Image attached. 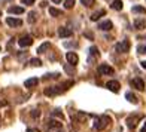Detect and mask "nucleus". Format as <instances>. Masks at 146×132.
<instances>
[{"label":"nucleus","mask_w":146,"mask_h":132,"mask_svg":"<svg viewBox=\"0 0 146 132\" xmlns=\"http://www.w3.org/2000/svg\"><path fill=\"white\" fill-rule=\"evenodd\" d=\"M73 80H69V82H66L64 85H61V86H52V88H46L43 91V94L46 97H52V95H58V94H61V92H66L69 89V86H73Z\"/></svg>","instance_id":"obj_1"},{"label":"nucleus","mask_w":146,"mask_h":132,"mask_svg":"<svg viewBox=\"0 0 146 132\" xmlns=\"http://www.w3.org/2000/svg\"><path fill=\"white\" fill-rule=\"evenodd\" d=\"M109 123H110V117H109L108 114H103V116H100V117H97V120H96V123H94V128H96L97 131H103Z\"/></svg>","instance_id":"obj_2"},{"label":"nucleus","mask_w":146,"mask_h":132,"mask_svg":"<svg viewBox=\"0 0 146 132\" xmlns=\"http://www.w3.org/2000/svg\"><path fill=\"white\" fill-rule=\"evenodd\" d=\"M115 51L118 52V54H127V52L130 51V42L128 40H122V42L116 43Z\"/></svg>","instance_id":"obj_3"},{"label":"nucleus","mask_w":146,"mask_h":132,"mask_svg":"<svg viewBox=\"0 0 146 132\" xmlns=\"http://www.w3.org/2000/svg\"><path fill=\"white\" fill-rule=\"evenodd\" d=\"M46 132H63L61 123L57 120H48V131Z\"/></svg>","instance_id":"obj_4"},{"label":"nucleus","mask_w":146,"mask_h":132,"mask_svg":"<svg viewBox=\"0 0 146 132\" xmlns=\"http://www.w3.org/2000/svg\"><path fill=\"white\" fill-rule=\"evenodd\" d=\"M130 85L133 88H136L139 91H145V82L142 80L140 77H134V79H131L130 80Z\"/></svg>","instance_id":"obj_5"},{"label":"nucleus","mask_w":146,"mask_h":132,"mask_svg":"<svg viewBox=\"0 0 146 132\" xmlns=\"http://www.w3.org/2000/svg\"><path fill=\"white\" fill-rule=\"evenodd\" d=\"M98 73H100V74H104V76H109V74H113L115 70L112 68L110 65H108V64H102L100 67H98Z\"/></svg>","instance_id":"obj_6"},{"label":"nucleus","mask_w":146,"mask_h":132,"mask_svg":"<svg viewBox=\"0 0 146 132\" xmlns=\"http://www.w3.org/2000/svg\"><path fill=\"white\" fill-rule=\"evenodd\" d=\"M18 45L21 46V48H29V46L33 45V39H31L30 36H23V37L18 40Z\"/></svg>","instance_id":"obj_7"},{"label":"nucleus","mask_w":146,"mask_h":132,"mask_svg":"<svg viewBox=\"0 0 146 132\" xmlns=\"http://www.w3.org/2000/svg\"><path fill=\"white\" fill-rule=\"evenodd\" d=\"M6 24L11 25V27H21L23 25V21L19 18H12V16H8L6 18Z\"/></svg>","instance_id":"obj_8"},{"label":"nucleus","mask_w":146,"mask_h":132,"mask_svg":"<svg viewBox=\"0 0 146 132\" xmlns=\"http://www.w3.org/2000/svg\"><path fill=\"white\" fill-rule=\"evenodd\" d=\"M66 58H67L69 64H72V65H76L78 61H79V56L75 54V52H67V54H66Z\"/></svg>","instance_id":"obj_9"},{"label":"nucleus","mask_w":146,"mask_h":132,"mask_svg":"<svg viewBox=\"0 0 146 132\" xmlns=\"http://www.w3.org/2000/svg\"><path fill=\"white\" fill-rule=\"evenodd\" d=\"M112 27H113V24L109 19H106V21L98 24V30H102V31H109V30H112Z\"/></svg>","instance_id":"obj_10"},{"label":"nucleus","mask_w":146,"mask_h":132,"mask_svg":"<svg viewBox=\"0 0 146 132\" xmlns=\"http://www.w3.org/2000/svg\"><path fill=\"white\" fill-rule=\"evenodd\" d=\"M58 36L60 37H70V36H73V31L67 27H60L58 28Z\"/></svg>","instance_id":"obj_11"},{"label":"nucleus","mask_w":146,"mask_h":132,"mask_svg":"<svg viewBox=\"0 0 146 132\" xmlns=\"http://www.w3.org/2000/svg\"><path fill=\"white\" fill-rule=\"evenodd\" d=\"M106 88H108L109 91H112V92H118L121 86H119V83L116 80H109L108 83H106Z\"/></svg>","instance_id":"obj_12"},{"label":"nucleus","mask_w":146,"mask_h":132,"mask_svg":"<svg viewBox=\"0 0 146 132\" xmlns=\"http://www.w3.org/2000/svg\"><path fill=\"white\" fill-rule=\"evenodd\" d=\"M134 27H136L137 30L146 28V19H145V18H136V19H134Z\"/></svg>","instance_id":"obj_13"},{"label":"nucleus","mask_w":146,"mask_h":132,"mask_svg":"<svg viewBox=\"0 0 146 132\" xmlns=\"http://www.w3.org/2000/svg\"><path fill=\"white\" fill-rule=\"evenodd\" d=\"M140 119V116H130L128 119H127V126L130 128V129H134L136 128V123H137V120Z\"/></svg>","instance_id":"obj_14"},{"label":"nucleus","mask_w":146,"mask_h":132,"mask_svg":"<svg viewBox=\"0 0 146 132\" xmlns=\"http://www.w3.org/2000/svg\"><path fill=\"white\" fill-rule=\"evenodd\" d=\"M8 12L9 14H15V15H21V14H24V8H21V6H11Z\"/></svg>","instance_id":"obj_15"},{"label":"nucleus","mask_w":146,"mask_h":132,"mask_svg":"<svg viewBox=\"0 0 146 132\" xmlns=\"http://www.w3.org/2000/svg\"><path fill=\"white\" fill-rule=\"evenodd\" d=\"M39 83V80H37V77H31V79H27V80H25V88H35L36 85Z\"/></svg>","instance_id":"obj_16"},{"label":"nucleus","mask_w":146,"mask_h":132,"mask_svg":"<svg viewBox=\"0 0 146 132\" xmlns=\"http://www.w3.org/2000/svg\"><path fill=\"white\" fill-rule=\"evenodd\" d=\"M103 15H106V11H104V9L97 11V12H94V14L91 15V21H97V19H100Z\"/></svg>","instance_id":"obj_17"},{"label":"nucleus","mask_w":146,"mask_h":132,"mask_svg":"<svg viewBox=\"0 0 146 132\" xmlns=\"http://www.w3.org/2000/svg\"><path fill=\"white\" fill-rule=\"evenodd\" d=\"M110 8L112 9H115V11H121L124 8V3H122V0H113L110 5Z\"/></svg>","instance_id":"obj_18"},{"label":"nucleus","mask_w":146,"mask_h":132,"mask_svg":"<svg viewBox=\"0 0 146 132\" xmlns=\"http://www.w3.org/2000/svg\"><path fill=\"white\" fill-rule=\"evenodd\" d=\"M27 21H29L30 24H35V22L37 21V12H36V11L29 12V18H27Z\"/></svg>","instance_id":"obj_19"},{"label":"nucleus","mask_w":146,"mask_h":132,"mask_svg":"<svg viewBox=\"0 0 146 132\" xmlns=\"http://www.w3.org/2000/svg\"><path fill=\"white\" fill-rule=\"evenodd\" d=\"M48 49H49V42H45L43 45H40V46H39L36 52H37L39 55H40V54H45V52L48 51Z\"/></svg>","instance_id":"obj_20"},{"label":"nucleus","mask_w":146,"mask_h":132,"mask_svg":"<svg viewBox=\"0 0 146 132\" xmlns=\"http://www.w3.org/2000/svg\"><path fill=\"white\" fill-rule=\"evenodd\" d=\"M131 11L134 12V14H146V8H143V6L140 5H136V6H133Z\"/></svg>","instance_id":"obj_21"},{"label":"nucleus","mask_w":146,"mask_h":132,"mask_svg":"<svg viewBox=\"0 0 146 132\" xmlns=\"http://www.w3.org/2000/svg\"><path fill=\"white\" fill-rule=\"evenodd\" d=\"M125 98H127L130 102H133V104H137V102H139V101H137V97H136L134 94H131V92H127V94H125Z\"/></svg>","instance_id":"obj_22"},{"label":"nucleus","mask_w":146,"mask_h":132,"mask_svg":"<svg viewBox=\"0 0 146 132\" xmlns=\"http://www.w3.org/2000/svg\"><path fill=\"white\" fill-rule=\"evenodd\" d=\"M49 15L51 16H60V15H63V12L60 9H55V8H49Z\"/></svg>","instance_id":"obj_23"},{"label":"nucleus","mask_w":146,"mask_h":132,"mask_svg":"<svg viewBox=\"0 0 146 132\" xmlns=\"http://www.w3.org/2000/svg\"><path fill=\"white\" fill-rule=\"evenodd\" d=\"M30 64L35 65V67H40V65H42V61H40L39 58H31V59H30Z\"/></svg>","instance_id":"obj_24"},{"label":"nucleus","mask_w":146,"mask_h":132,"mask_svg":"<svg viewBox=\"0 0 146 132\" xmlns=\"http://www.w3.org/2000/svg\"><path fill=\"white\" fill-rule=\"evenodd\" d=\"M90 55L91 56H98V55H100V52H98V49L96 48V46H91V48H90Z\"/></svg>","instance_id":"obj_25"},{"label":"nucleus","mask_w":146,"mask_h":132,"mask_svg":"<svg viewBox=\"0 0 146 132\" xmlns=\"http://www.w3.org/2000/svg\"><path fill=\"white\" fill-rule=\"evenodd\" d=\"M75 6V0H64V8L66 9H72Z\"/></svg>","instance_id":"obj_26"},{"label":"nucleus","mask_w":146,"mask_h":132,"mask_svg":"<svg viewBox=\"0 0 146 132\" xmlns=\"http://www.w3.org/2000/svg\"><path fill=\"white\" fill-rule=\"evenodd\" d=\"M94 2H96V0H81V3L84 6H87V8H91V6L94 5Z\"/></svg>","instance_id":"obj_27"},{"label":"nucleus","mask_w":146,"mask_h":132,"mask_svg":"<svg viewBox=\"0 0 146 132\" xmlns=\"http://www.w3.org/2000/svg\"><path fill=\"white\" fill-rule=\"evenodd\" d=\"M137 54H146V45H139L137 46Z\"/></svg>","instance_id":"obj_28"},{"label":"nucleus","mask_w":146,"mask_h":132,"mask_svg":"<svg viewBox=\"0 0 146 132\" xmlns=\"http://www.w3.org/2000/svg\"><path fill=\"white\" fill-rule=\"evenodd\" d=\"M52 116H57V117H60V119H63V113L60 110H54L52 111Z\"/></svg>","instance_id":"obj_29"},{"label":"nucleus","mask_w":146,"mask_h":132,"mask_svg":"<svg viewBox=\"0 0 146 132\" xmlns=\"http://www.w3.org/2000/svg\"><path fill=\"white\" fill-rule=\"evenodd\" d=\"M64 46H66V48H70V46H73V48H78V43H76V42H75V43L66 42V43H64Z\"/></svg>","instance_id":"obj_30"},{"label":"nucleus","mask_w":146,"mask_h":132,"mask_svg":"<svg viewBox=\"0 0 146 132\" xmlns=\"http://www.w3.org/2000/svg\"><path fill=\"white\" fill-rule=\"evenodd\" d=\"M39 116H40V111H39V110H33V113H31V117H39Z\"/></svg>","instance_id":"obj_31"},{"label":"nucleus","mask_w":146,"mask_h":132,"mask_svg":"<svg viewBox=\"0 0 146 132\" xmlns=\"http://www.w3.org/2000/svg\"><path fill=\"white\" fill-rule=\"evenodd\" d=\"M23 5H33L35 3V0H21Z\"/></svg>","instance_id":"obj_32"},{"label":"nucleus","mask_w":146,"mask_h":132,"mask_svg":"<svg viewBox=\"0 0 146 132\" xmlns=\"http://www.w3.org/2000/svg\"><path fill=\"white\" fill-rule=\"evenodd\" d=\"M27 132H40V131H39V129H33V128H29V129H27Z\"/></svg>","instance_id":"obj_33"},{"label":"nucleus","mask_w":146,"mask_h":132,"mask_svg":"<svg viewBox=\"0 0 146 132\" xmlns=\"http://www.w3.org/2000/svg\"><path fill=\"white\" fill-rule=\"evenodd\" d=\"M140 65H142V68H145V70H146V61H142V62H140Z\"/></svg>","instance_id":"obj_34"},{"label":"nucleus","mask_w":146,"mask_h":132,"mask_svg":"<svg viewBox=\"0 0 146 132\" xmlns=\"http://www.w3.org/2000/svg\"><path fill=\"white\" fill-rule=\"evenodd\" d=\"M85 36H87V37H90L91 40H92V34H91V33H85Z\"/></svg>","instance_id":"obj_35"},{"label":"nucleus","mask_w":146,"mask_h":132,"mask_svg":"<svg viewBox=\"0 0 146 132\" xmlns=\"http://www.w3.org/2000/svg\"><path fill=\"white\" fill-rule=\"evenodd\" d=\"M46 5H48V2H42V3H40V6H42V8H45Z\"/></svg>","instance_id":"obj_36"},{"label":"nucleus","mask_w":146,"mask_h":132,"mask_svg":"<svg viewBox=\"0 0 146 132\" xmlns=\"http://www.w3.org/2000/svg\"><path fill=\"white\" fill-rule=\"evenodd\" d=\"M52 2H54V3H60V2H61V0H52Z\"/></svg>","instance_id":"obj_37"},{"label":"nucleus","mask_w":146,"mask_h":132,"mask_svg":"<svg viewBox=\"0 0 146 132\" xmlns=\"http://www.w3.org/2000/svg\"><path fill=\"white\" fill-rule=\"evenodd\" d=\"M140 132H146V126H143V129H142Z\"/></svg>","instance_id":"obj_38"},{"label":"nucleus","mask_w":146,"mask_h":132,"mask_svg":"<svg viewBox=\"0 0 146 132\" xmlns=\"http://www.w3.org/2000/svg\"><path fill=\"white\" fill-rule=\"evenodd\" d=\"M0 16H2V11H0Z\"/></svg>","instance_id":"obj_39"}]
</instances>
